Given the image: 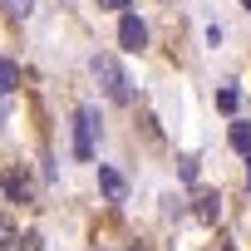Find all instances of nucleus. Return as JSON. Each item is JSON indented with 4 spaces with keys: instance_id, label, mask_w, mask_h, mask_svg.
<instances>
[{
    "instance_id": "obj_1",
    "label": "nucleus",
    "mask_w": 251,
    "mask_h": 251,
    "mask_svg": "<svg viewBox=\"0 0 251 251\" xmlns=\"http://www.w3.org/2000/svg\"><path fill=\"white\" fill-rule=\"evenodd\" d=\"M94 74H99V84H103V94L113 103H128L133 99V84H128V74H123V64L113 54H94Z\"/></svg>"
},
{
    "instance_id": "obj_2",
    "label": "nucleus",
    "mask_w": 251,
    "mask_h": 251,
    "mask_svg": "<svg viewBox=\"0 0 251 251\" xmlns=\"http://www.w3.org/2000/svg\"><path fill=\"white\" fill-rule=\"evenodd\" d=\"M94 138H99V113L94 108H79L74 113V158L79 163L94 158Z\"/></svg>"
},
{
    "instance_id": "obj_3",
    "label": "nucleus",
    "mask_w": 251,
    "mask_h": 251,
    "mask_svg": "<svg viewBox=\"0 0 251 251\" xmlns=\"http://www.w3.org/2000/svg\"><path fill=\"white\" fill-rule=\"evenodd\" d=\"M118 45H123V50H133V54H138V50L148 45V25H143L138 15H118Z\"/></svg>"
},
{
    "instance_id": "obj_4",
    "label": "nucleus",
    "mask_w": 251,
    "mask_h": 251,
    "mask_svg": "<svg viewBox=\"0 0 251 251\" xmlns=\"http://www.w3.org/2000/svg\"><path fill=\"white\" fill-rule=\"evenodd\" d=\"M99 182H103V192H108L113 202H123V192H128V182H123L113 168H99Z\"/></svg>"
},
{
    "instance_id": "obj_5",
    "label": "nucleus",
    "mask_w": 251,
    "mask_h": 251,
    "mask_svg": "<svg viewBox=\"0 0 251 251\" xmlns=\"http://www.w3.org/2000/svg\"><path fill=\"white\" fill-rule=\"evenodd\" d=\"M15 89H20V69H15L10 59H0V99L15 94Z\"/></svg>"
},
{
    "instance_id": "obj_6",
    "label": "nucleus",
    "mask_w": 251,
    "mask_h": 251,
    "mask_svg": "<svg viewBox=\"0 0 251 251\" xmlns=\"http://www.w3.org/2000/svg\"><path fill=\"white\" fill-rule=\"evenodd\" d=\"M0 10H5L10 20H30L35 15V0H0Z\"/></svg>"
},
{
    "instance_id": "obj_7",
    "label": "nucleus",
    "mask_w": 251,
    "mask_h": 251,
    "mask_svg": "<svg viewBox=\"0 0 251 251\" xmlns=\"http://www.w3.org/2000/svg\"><path fill=\"white\" fill-rule=\"evenodd\" d=\"M231 148L251 158V123H231Z\"/></svg>"
},
{
    "instance_id": "obj_8",
    "label": "nucleus",
    "mask_w": 251,
    "mask_h": 251,
    "mask_svg": "<svg viewBox=\"0 0 251 251\" xmlns=\"http://www.w3.org/2000/svg\"><path fill=\"white\" fill-rule=\"evenodd\" d=\"M5 192L20 197V202H30V182H25V173H10V177H5Z\"/></svg>"
},
{
    "instance_id": "obj_9",
    "label": "nucleus",
    "mask_w": 251,
    "mask_h": 251,
    "mask_svg": "<svg viewBox=\"0 0 251 251\" xmlns=\"http://www.w3.org/2000/svg\"><path fill=\"white\" fill-rule=\"evenodd\" d=\"M197 217H202V222H217V217H222V202H217L212 192H207V197H197Z\"/></svg>"
},
{
    "instance_id": "obj_10",
    "label": "nucleus",
    "mask_w": 251,
    "mask_h": 251,
    "mask_svg": "<svg viewBox=\"0 0 251 251\" xmlns=\"http://www.w3.org/2000/svg\"><path fill=\"white\" fill-rule=\"evenodd\" d=\"M15 241H20L15 226H10V222H0V251H15Z\"/></svg>"
},
{
    "instance_id": "obj_11",
    "label": "nucleus",
    "mask_w": 251,
    "mask_h": 251,
    "mask_svg": "<svg viewBox=\"0 0 251 251\" xmlns=\"http://www.w3.org/2000/svg\"><path fill=\"white\" fill-rule=\"evenodd\" d=\"M217 108H226V113H231V108H236V89H222V94H217Z\"/></svg>"
},
{
    "instance_id": "obj_12",
    "label": "nucleus",
    "mask_w": 251,
    "mask_h": 251,
    "mask_svg": "<svg viewBox=\"0 0 251 251\" xmlns=\"http://www.w3.org/2000/svg\"><path fill=\"white\" fill-rule=\"evenodd\" d=\"M99 5H103V10H118V15H128V5H133V0H99Z\"/></svg>"
},
{
    "instance_id": "obj_13",
    "label": "nucleus",
    "mask_w": 251,
    "mask_h": 251,
    "mask_svg": "<svg viewBox=\"0 0 251 251\" xmlns=\"http://www.w3.org/2000/svg\"><path fill=\"white\" fill-rule=\"evenodd\" d=\"M0 123H5V103H0Z\"/></svg>"
},
{
    "instance_id": "obj_14",
    "label": "nucleus",
    "mask_w": 251,
    "mask_h": 251,
    "mask_svg": "<svg viewBox=\"0 0 251 251\" xmlns=\"http://www.w3.org/2000/svg\"><path fill=\"white\" fill-rule=\"evenodd\" d=\"M246 10H251V0H246Z\"/></svg>"
}]
</instances>
